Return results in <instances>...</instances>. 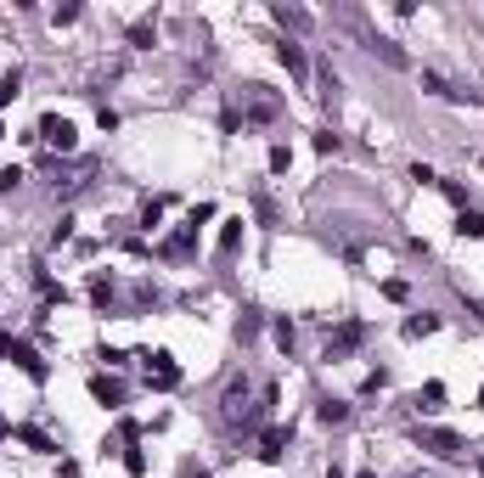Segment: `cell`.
Wrapping results in <instances>:
<instances>
[{"label":"cell","instance_id":"cell-1","mask_svg":"<svg viewBox=\"0 0 484 478\" xmlns=\"http://www.w3.org/2000/svg\"><path fill=\"white\" fill-rule=\"evenodd\" d=\"M34 135H40L51 152H74V147H79V130H74V118H62V113H45Z\"/></svg>","mask_w":484,"mask_h":478},{"label":"cell","instance_id":"cell-2","mask_svg":"<svg viewBox=\"0 0 484 478\" xmlns=\"http://www.w3.org/2000/svg\"><path fill=\"white\" fill-rule=\"evenodd\" d=\"M417 445L434 450V456H445V462H462V456H468V439L451 433V428H417Z\"/></svg>","mask_w":484,"mask_h":478},{"label":"cell","instance_id":"cell-3","mask_svg":"<svg viewBox=\"0 0 484 478\" xmlns=\"http://www.w3.org/2000/svg\"><path fill=\"white\" fill-rule=\"evenodd\" d=\"M141 360H147V389H175L180 383V366H175L169 349H141Z\"/></svg>","mask_w":484,"mask_h":478},{"label":"cell","instance_id":"cell-4","mask_svg":"<svg viewBox=\"0 0 484 478\" xmlns=\"http://www.w3.org/2000/svg\"><path fill=\"white\" fill-rule=\"evenodd\" d=\"M287 445H293V428H287V422H270V428L259 433V462H282Z\"/></svg>","mask_w":484,"mask_h":478},{"label":"cell","instance_id":"cell-5","mask_svg":"<svg viewBox=\"0 0 484 478\" xmlns=\"http://www.w3.org/2000/svg\"><path fill=\"white\" fill-rule=\"evenodd\" d=\"M90 394L101 399L107 411H119V405H124V383H119V377H101V372H96V377H90Z\"/></svg>","mask_w":484,"mask_h":478},{"label":"cell","instance_id":"cell-6","mask_svg":"<svg viewBox=\"0 0 484 478\" xmlns=\"http://www.w3.org/2000/svg\"><path fill=\"white\" fill-rule=\"evenodd\" d=\"M361 338H366V321H343V326H338V332H332V349H326V360H332V355H338V349H355V343H361Z\"/></svg>","mask_w":484,"mask_h":478},{"label":"cell","instance_id":"cell-7","mask_svg":"<svg viewBox=\"0 0 484 478\" xmlns=\"http://www.w3.org/2000/svg\"><path fill=\"white\" fill-rule=\"evenodd\" d=\"M276 62H282V68H287V74H299V79H304V74H310V62H304V51H299V45H293V40H282V45H276Z\"/></svg>","mask_w":484,"mask_h":478},{"label":"cell","instance_id":"cell-8","mask_svg":"<svg viewBox=\"0 0 484 478\" xmlns=\"http://www.w3.org/2000/svg\"><path fill=\"white\" fill-rule=\"evenodd\" d=\"M439 405H445V383H422L411 394V411H439Z\"/></svg>","mask_w":484,"mask_h":478},{"label":"cell","instance_id":"cell-9","mask_svg":"<svg viewBox=\"0 0 484 478\" xmlns=\"http://www.w3.org/2000/svg\"><path fill=\"white\" fill-rule=\"evenodd\" d=\"M456 237L484 242V209H462V214H456Z\"/></svg>","mask_w":484,"mask_h":478},{"label":"cell","instance_id":"cell-10","mask_svg":"<svg viewBox=\"0 0 484 478\" xmlns=\"http://www.w3.org/2000/svg\"><path fill=\"white\" fill-rule=\"evenodd\" d=\"M11 433H17V439H23V445H28V450H40V456H51V450H57V445H51V439H45V433H40V428H34V422H17V428H11Z\"/></svg>","mask_w":484,"mask_h":478},{"label":"cell","instance_id":"cell-11","mask_svg":"<svg viewBox=\"0 0 484 478\" xmlns=\"http://www.w3.org/2000/svg\"><path fill=\"white\" fill-rule=\"evenodd\" d=\"M316 422H326V428H343V422H349V405H343V399H321V405H316Z\"/></svg>","mask_w":484,"mask_h":478},{"label":"cell","instance_id":"cell-12","mask_svg":"<svg viewBox=\"0 0 484 478\" xmlns=\"http://www.w3.org/2000/svg\"><path fill=\"white\" fill-rule=\"evenodd\" d=\"M400 332L411 338V343H417V338H434V332H439V316H428V310H422V316H411V321H405Z\"/></svg>","mask_w":484,"mask_h":478},{"label":"cell","instance_id":"cell-13","mask_svg":"<svg viewBox=\"0 0 484 478\" xmlns=\"http://www.w3.org/2000/svg\"><path fill=\"white\" fill-rule=\"evenodd\" d=\"M11 355H17V366H23V372H28V377H34V383H45V360H40V355H34V349H28V343H17V349H11Z\"/></svg>","mask_w":484,"mask_h":478},{"label":"cell","instance_id":"cell-14","mask_svg":"<svg viewBox=\"0 0 484 478\" xmlns=\"http://www.w3.org/2000/svg\"><path fill=\"white\" fill-rule=\"evenodd\" d=\"M17 90H23V68H6V74H0V107H11Z\"/></svg>","mask_w":484,"mask_h":478},{"label":"cell","instance_id":"cell-15","mask_svg":"<svg viewBox=\"0 0 484 478\" xmlns=\"http://www.w3.org/2000/svg\"><path fill=\"white\" fill-rule=\"evenodd\" d=\"M163 203H169V197H153V203L141 209V231H158L163 226Z\"/></svg>","mask_w":484,"mask_h":478},{"label":"cell","instance_id":"cell-16","mask_svg":"<svg viewBox=\"0 0 484 478\" xmlns=\"http://www.w3.org/2000/svg\"><path fill=\"white\" fill-rule=\"evenodd\" d=\"M90 304H96V310H107V304H113V282H107V276H96V282H90Z\"/></svg>","mask_w":484,"mask_h":478},{"label":"cell","instance_id":"cell-17","mask_svg":"<svg viewBox=\"0 0 484 478\" xmlns=\"http://www.w3.org/2000/svg\"><path fill=\"white\" fill-rule=\"evenodd\" d=\"M242 242V220H226V231H220V253H237Z\"/></svg>","mask_w":484,"mask_h":478},{"label":"cell","instance_id":"cell-18","mask_svg":"<svg viewBox=\"0 0 484 478\" xmlns=\"http://www.w3.org/2000/svg\"><path fill=\"white\" fill-rule=\"evenodd\" d=\"M276 23H282V28H310V17L293 11V6H276Z\"/></svg>","mask_w":484,"mask_h":478},{"label":"cell","instance_id":"cell-19","mask_svg":"<svg viewBox=\"0 0 484 478\" xmlns=\"http://www.w3.org/2000/svg\"><path fill=\"white\" fill-rule=\"evenodd\" d=\"M293 338H299V332H293V321L282 316V321H276V349H282V355H293Z\"/></svg>","mask_w":484,"mask_h":478},{"label":"cell","instance_id":"cell-20","mask_svg":"<svg viewBox=\"0 0 484 478\" xmlns=\"http://www.w3.org/2000/svg\"><path fill=\"white\" fill-rule=\"evenodd\" d=\"M287 163H293L287 141H276V147H270V174H287Z\"/></svg>","mask_w":484,"mask_h":478},{"label":"cell","instance_id":"cell-21","mask_svg":"<svg viewBox=\"0 0 484 478\" xmlns=\"http://www.w3.org/2000/svg\"><path fill=\"white\" fill-rule=\"evenodd\" d=\"M439 191H445L456 209H468V186H462V180H439Z\"/></svg>","mask_w":484,"mask_h":478},{"label":"cell","instance_id":"cell-22","mask_svg":"<svg viewBox=\"0 0 484 478\" xmlns=\"http://www.w3.org/2000/svg\"><path fill=\"white\" fill-rule=\"evenodd\" d=\"M383 389H389V372H383V366H378V372H372V377H366V383H361V394H383Z\"/></svg>","mask_w":484,"mask_h":478},{"label":"cell","instance_id":"cell-23","mask_svg":"<svg viewBox=\"0 0 484 478\" xmlns=\"http://www.w3.org/2000/svg\"><path fill=\"white\" fill-rule=\"evenodd\" d=\"M51 23H57V28H68V23H79V6H57V11H51Z\"/></svg>","mask_w":484,"mask_h":478},{"label":"cell","instance_id":"cell-24","mask_svg":"<svg viewBox=\"0 0 484 478\" xmlns=\"http://www.w3.org/2000/svg\"><path fill=\"white\" fill-rule=\"evenodd\" d=\"M153 34H158L153 23H136V28H130V45H153Z\"/></svg>","mask_w":484,"mask_h":478},{"label":"cell","instance_id":"cell-25","mask_svg":"<svg viewBox=\"0 0 484 478\" xmlns=\"http://www.w3.org/2000/svg\"><path fill=\"white\" fill-rule=\"evenodd\" d=\"M411 180H417V186H439V174H434L428 163H411Z\"/></svg>","mask_w":484,"mask_h":478},{"label":"cell","instance_id":"cell-26","mask_svg":"<svg viewBox=\"0 0 484 478\" xmlns=\"http://www.w3.org/2000/svg\"><path fill=\"white\" fill-rule=\"evenodd\" d=\"M124 467H130V473L141 478V473H147V456H141V450H136V445H130V450H124Z\"/></svg>","mask_w":484,"mask_h":478},{"label":"cell","instance_id":"cell-27","mask_svg":"<svg viewBox=\"0 0 484 478\" xmlns=\"http://www.w3.org/2000/svg\"><path fill=\"white\" fill-rule=\"evenodd\" d=\"M383 299H395V304H405V299H411V287H405V282H383Z\"/></svg>","mask_w":484,"mask_h":478},{"label":"cell","instance_id":"cell-28","mask_svg":"<svg viewBox=\"0 0 484 478\" xmlns=\"http://www.w3.org/2000/svg\"><path fill=\"white\" fill-rule=\"evenodd\" d=\"M11 186H23V169L11 163V169H0V191H11Z\"/></svg>","mask_w":484,"mask_h":478},{"label":"cell","instance_id":"cell-29","mask_svg":"<svg viewBox=\"0 0 484 478\" xmlns=\"http://www.w3.org/2000/svg\"><path fill=\"white\" fill-rule=\"evenodd\" d=\"M0 433H11V428H6V422H0Z\"/></svg>","mask_w":484,"mask_h":478},{"label":"cell","instance_id":"cell-30","mask_svg":"<svg viewBox=\"0 0 484 478\" xmlns=\"http://www.w3.org/2000/svg\"><path fill=\"white\" fill-rule=\"evenodd\" d=\"M479 405H484V389H479Z\"/></svg>","mask_w":484,"mask_h":478},{"label":"cell","instance_id":"cell-31","mask_svg":"<svg viewBox=\"0 0 484 478\" xmlns=\"http://www.w3.org/2000/svg\"><path fill=\"white\" fill-rule=\"evenodd\" d=\"M0 141H6V130H0Z\"/></svg>","mask_w":484,"mask_h":478},{"label":"cell","instance_id":"cell-32","mask_svg":"<svg viewBox=\"0 0 484 478\" xmlns=\"http://www.w3.org/2000/svg\"><path fill=\"white\" fill-rule=\"evenodd\" d=\"M479 473H484V462H479Z\"/></svg>","mask_w":484,"mask_h":478}]
</instances>
